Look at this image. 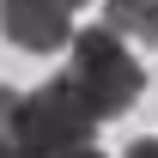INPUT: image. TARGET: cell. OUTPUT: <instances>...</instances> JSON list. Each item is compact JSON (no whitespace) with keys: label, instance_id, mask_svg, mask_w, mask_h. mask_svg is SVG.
I'll list each match as a JSON object with an SVG mask.
<instances>
[{"label":"cell","instance_id":"obj_3","mask_svg":"<svg viewBox=\"0 0 158 158\" xmlns=\"http://www.w3.org/2000/svg\"><path fill=\"white\" fill-rule=\"evenodd\" d=\"M0 31L31 55H55L73 37V6L67 0H0Z\"/></svg>","mask_w":158,"mask_h":158},{"label":"cell","instance_id":"obj_7","mask_svg":"<svg viewBox=\"0 0 158 158\" xmlns=\"http://www.w3.org/2000/svg\"><path fill=\"white\" fill-rule=\"evenodd\" d=\"M67 6H73V12H79V6H85V0H67Z\"/></svg>","mask_w":158,"mask_h":158},{"label":"cell","instance_id":"obj_1","mask_svg":"<svg viewBox=\"0 0 158 158\" xmlns=\"http://www.w3.org/2000/svg\"><path fill=\"white\" fill-rule=\"evenodd\" d=\"M91 134H98V116H91V103L79 98L67 79L37 85L24 98L12 85H0V152L6 158L73 152V146H91Z\"/></svg>","mask_w":158,"mask_h":158},{"label":"cell","instance_id":"obj_6","mask_svg":"<svg viewBox=\"0 0 158 158\" xmlns=\"http://www.w3.org/2000/svg\"><path fill=\"white\" fill-rule=\"evenodd\" d=\"M0 158H6V152H0ZM43 158H103V152H98V146H73V152H43Z\"/></svg>","mask_w":158,"mask_h":158},{"label":"cell","instance_id":"obj_4","mask_svg":"<svg viewBox=\"0 0 158 158\" xmlns=\"http://www.w3.org/2000/svg\"><path fill=\"white\" fill-rule=\"evenodd\" d=\"M103 24L122 37L158 43V0H103Z\"/></svg>","mask_w":158,"mask_h":158},{"label":"cell","instance_id":"obj_5","mask_svg":"<svg viewBox=\"0 0 158 158\" xmlns=\"http://www.w3.org/2000/svg\"><path fill=\"white\" fill-rule=\"evenodd\" d=\"M122 158H158V134H152V140H134V146H128Z\"/></svg>","mask_w":158,"mask_h":158},{"label":"cell","instance_id":"obj_2","mask_svg":"<svg viewBox=\"0 0 158 158\" xmlns=\"http://www.w3.org/2000/svg\"><path fill=\"white\" fill-rule=\"evenodd\" d=\"M67 85H73L79 98L91 103V116H122V110H134L140 91H146V73H140V61L122 49V31L98 24V31H79L73 49H67Z\"/></svg>","mask_w":158,"mask_h":158}]
</instances>
